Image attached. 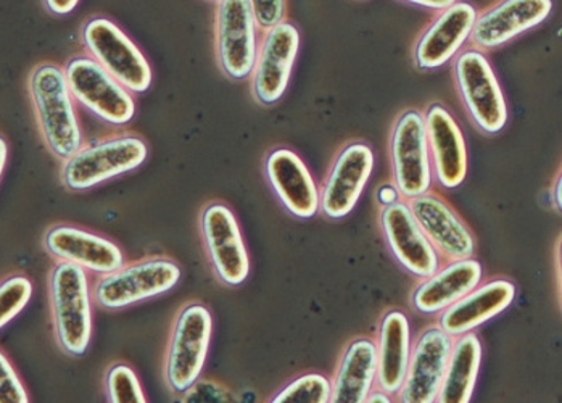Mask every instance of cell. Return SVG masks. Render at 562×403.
Wrapping results in <instances>:
<instances>
[{"label":"cell","mask_w":562,"mask_h":403,"mask_svg":"<svg viewBox=\"0 0 562 403\" xmlns=\"http://www.w3.org/2000/svg\"><path fill=\"white\" fill-rule=\"evenodd\" d=\"M265 173L272 191L291 215L300 220L318 215V184L294 150H272L265 161Z\"/></svg>","instance_id":"obj_21"},{"label":"cell","mask_w":562,"mask_h":403,"mask_svg":"<svg viewBox=\"0 0 562 403\" xmlns=\"http://www.w3.org/2000/svg\"><path fill=\"white\" fill-rule=\"evenodd\" d=\"M76 103L113 126H124L136 116L133 92L113 78L91 55H76L64 65Z\"/></svg>","instance_id":"obj_8"},{"label":"cell","mask_w":562,"mask_h":403,"mask_svg":"<svg viewBox=\"0 0 562 403\" xmlns=\"http://www.w3.org/2000/svg\"><path fill=\"white\" fill-rule=\"evenodd\" d=\"M554 0H496L475 16L469 43L474 49L492 52L520 34L540 26L553 12Z\"/></svg>","instance_id":"obj_15"},{"label":"cell","mask_w":562,"mask_h":403,"mask_svg":"<svg viewBox=\"0 0 562 403\" xmlns=\"http://www.w3.org/2000/svg\"><path fill=\"white\" fill-rule=\"evenodd\" d=\"M33 292V281L23 275H12L0 281V329L26 309Z\"/></svg>","instance_id":"obj_29"},{"label":"cell","mask_w":562,"mask_h":403,"mask_svg":"<svg viewBox=\"0 0 562 403\" xmlns=\"http://www.w3.org/2000/svg\"><path fill=\"white\" fill-rule=\"evenodd\" d=\"M374 150L363 141L345 144L319 189V212L329 220L350 215L374 171Z\"/></svg>","instance_id":"obj_13"},{"label":"cell","mask_w":562,"mask_h":403,"mask_svg":"<svg viewBox=\"0 0 562 403\" xmlns=\"http://www.w3.org/2000/svg\"><path fill=\"white\" fill-rule=\"evenodd\" d=\"M176 260L164 255L144 257L102 275L92 286V301L103 310H123L167 294L181 281Z\"/></svg>","instance_id":"obj_5"},{"label":"cell","mask_w":562,"mask_h":403,"mask_svg":"<svg viewBox=\"0 0 562 403\" xmlns=\"http://www.w3.org/2000/svg\"><path fill=\"white\" fill-rule=\"evenodd\" d=\"M181 399L182 402H233L234 395L218 382L199 378Z\"/></svg>","instance_id":"obj_31"},{"label":"cell","mask_w":562,"mask_h":403,"mask_svg":"<svg viewBox=\"0 0 562 403\" xmlns=\"http://www.w3.org/2000/svg\"><path fill=\"white\" fill-rule=\"evenodd\" d=\"M44 249L57 261L78 265L88 273H112L126 264L123 250L113 240L85 227L55 225L44 234Z\"/></svg>","instance_id":"obj_19"},{"label":"cell","mask_w":562,"mask_h":403,"mask_svg":"<svg viewBox=\"0 0 562 403\" xmlns=\"http://www.w3.org/2000/svg\"><path fill=\"white\" fill-rule=\"evenodd\" d=\"M453 81L472 125L487 136L505 130L508 103L485 52H460L453 58Z\"/></svg>","instance_id":"obj_6"},{"label":"cell","mask_w":562,"mask_h":403,"mask_svg":"<svg viewBox=\"0 0 562 403\" xmlns=\"http://www.w3.org/2000/svg\"><path fill=\"white\" fill-rule=\"evenodd\" d=\"M482 363V343L474 331L454 337L447 371L437 394L439 403H468L474 395Z\"/></svg>","instance_id":"obj_26"},{"label":"cell","mask_w":562,"mask_h":403,"mask_svg":"<svg viewBox=\"0 0 562 403\" xmlns=\"http://www.w3.org/2000/svg\"><path fill=\"white\" fill-rule=\"evenodd\" d=\"M403 2L413 3V5L424 7V9L440 10L447 9V7L453 5L457 0H403Z\"/></svg>","instance_id":"obj_35"},{"label":"cell","mask_w":562,"mask_h":403,"mask_svg":"<svg viewBox=\"0 0 562 403\" xmlns=\"http://www.w3.org/2000/svg\"><path fill=\"white\" fill-rule=\"evenodd\" d=\"M484 268L474 257L448 261L413 291L412 303L423 315H437L481 284Z\"/></svg>","instance_id":"obj_23"},{"label":"cell","mask_w":562,"mask_h":403,"mask_svg":"<svg viewBox=\"0 0 562 403\" xmlns=\"http://www.w3.org/2000/svg\"><path fill=\"white\" fill-rule=\"evenodd\" d=\"M27 92L47 150L57 160H67L86 143V137L64 67L55 61L34 65L27 76Z\"/></svg>","instance_id":"obj_1"},{"label":"cell","mask_w":562,"mask_h":403,"mask_svg":"<svg viewBox=\"0 0 562 403\" xmlns=\"http://www.w3.org/2000/svg\"><path fill=\"white\" fill-rule=\"evenodd\" d=\"M477 10L464 0L440 10L439 15L417 36L413 60L419 70L432 71L450 64L471 36Z\"/></svg>","instance_id":"obj_18"},{"label":"cell","mask_w":562,"mask_h":403,"mask_svg":"<svg viewBox=\"0 0 562 403\" xmlns=\"http://www.w3.org/2000/svg\"><path fill=\"white\" fill-rule=\"evenodd\" d=\"M379 226L393 258L413 277L424 279L441 267L440 255L424 236L408 202L400 199L379 213Z\"/></svg>","instance_id":"obj_17"},{"label":"cell","mask_w":562,"mask_h":403,"mask_svg":"<svg viewBox=\"0 0 562 403\" xmlns=\"http://www.w3.org/2000/svg\"><path fill=\"white\" fill-rule=\"evenodd\" d=\"M216 2H218V0H216Z\"/></svg>","instance_id":"obj_39"},{"label":"cell","mask_w":562,"mask_h":403,"mask_svg":"<svg viewBox=\"0 0 562 403\" xmlns=\"http://www.w3.org/2000/svg\"><path fill=\"white\" fill-rule=\"evenodd\" d=\"M47 12L55 16L70 15L78 7L79 0H43Z\"/></svg>","instance_id":"obj_33"},{"label":"cell","mask_w":562,"mask_h":403,"mask_svg":"<svg viewBox=\"0 0 562 403\" xmlns=\"http://www.w3.org/2000/svg\"><path fill=\"white\" fill-rule=\"evenodd\" d=\"M299 51L300 31L294 23L284 20L263 31L250 74L251 96L260 105L271 107L284 98Z\"/></svg>","instance_id":"obj_12"},{"label":"cell","mask_w":562,"mask_h":403,"mask_svg":"<svg viewBox=\"0 0 562 403\" xmlns=\"http://www.w3.org/2000/svg\"><path fill=\"white\" fill-rule=\"evenodd\" d=\"M30 395L12 361L0 350V403H27Z\"/></svg>","instance_id":"obj_30"},{"label":"cell","mask_w":562,"mask_h":403,"mask_svg":"<svg viewBox=\"0 0 562 403\" xmlns=\"http://www.w3.org/2000/svg\"><path fill=\"white\" fill-rule=\"evenodd\" d=\"M213 316L209 306L200 302L186 303L172 323L164 378L172 395L181 398L202 378L212 343Z\"/></svg>","instance_id":"obj_4"},{"label":"cell","mask_w":562,"mask_h":403,"mask_svg":"<svg viewBox=\"0 0 562 403\" xmlns=\"http://www.w3.org/2000/svg\"><path fill=\"white\" fill-rule=\"evenodd\" d=\"M392 182L403 201L432 188L434 173L427 147L424 113L408 109L396 116L391 133Z\"/></svg>","instance_id":"obj_9"},{"label":"cell","mask_w":562,"mask_h":403,"mask_svg":"<svg viewBox=\"0 0 562 403\" xmlns=\"http://www.w3.org/2000/svg\"><path fill=\"white\" fill-rule=\"evenodd\" d=\"M454 337L439 325L427 326L417 334L409 355L408 371L402 389L395 395L403 403H432L437 401L441 379Z\"/></svg>","instance_id":"obj_16"},{"label":"cell","mask_w":562,"mask_h":403,"mask_svg":"<svg viewBox=\"0 0 562 403\" xmlns=\"http://www.w3.org/2000/svg\"><path fill=\"white\" fill-rule=\"evenodd\" d=\"M200 236L213 273L229 288H237L250 275V257L239 222L229 205L210 202L200 215Z\"/></svg>","instance_id":"obj_10"},{"label":"cell","mask_w":562,"mask_h":403,"mask_svg":"<svg viewBox=\"0 0 562 403\" xmlns=\"http://www.w3.org/2000/svg\"><path fill=\"white\" fill-rule=\"evenodd\" d=\"M49 303L58 347L70 357H82L92 337V286L88 271L57 261L49 273Z\"/></svg>","instance_id":"obj_2"},{"label":"cell","mask_w":562,"mask_h":403,"mask_svg":"<svg viewBox=\"0 0 562 403\" xmlns=\"http://www.w3.org/2000/svg\"><path fill=\"white\" fill-rule=\"evenodd\" d=\"M148 157V144L139 134L119 133L85 143L61 161L60 178L68 191L85 192L110 179L137 170Z\"/></svg>","instance_id":"obj_3"},{"label":"cell","mask_w":562,"mask_h":403,"mask_svg":"<svg viewBox=\"0 0 562 403\" xmlns=\"http://www.w3.org/2000/svg\"><path fill=\"white\" fill-rule=\"evenodd\" d=\"M7 161H9V143H7L5 136L0 134V178L5 171Z\"/></svg>","instance_id":"obj_36"},{"label":"cell","mask_w":562,"mask_h":403,"mask_svg":"<svg viewBox=\"0 0 562 403\" xmlns=\"http://www.w3.org/2000/svg\"><path fill=\"white\" fill-rule=\"evenodd\" d=\"M88 55L134 94L148 91L154 81L150 64L126 33L105 16H92L81 31Z\"/></svg>","instance_id":"obj_7"},{"label":"cell","mask_w":562,"mask_h":403,"mask_svg":"<svg viewBox=\"0 0 562 403\" xmlns=\"http://www.w3.org/2000/svg\"><path fill=\"white\" fill-rule=\"evenodd\" d=\"M561 192H562V182H561V177H558L557 179V206L558 209H561V199H562V195H561Z\"/></svg>","instance_id":"obj_38"},{"label":"cell","mask_w":562,"mask_h":403,"mask_svg":"<svg viewBox=\"0 0 562 403\" xmlns=\"http://www.w3.org/2000/svg\"><path fill=\"white\" fill-rule=\"evenodd\" d=\"M333 395L330 379L319 373L303 374L289 382L272 403H329Z\"/></svg>","instance_id":"obj_28"},{"label":"cell","mask_w":562,"mask_h":403,"mask_svg":"<svg viewBox=\"0 0 562 403\" xmlns=\"http://www.w3.org/2000/svg\"><path fill=\"white\" fill-rule=\"evenodd\" d=\"M424 123L434 177L441 188H458L468 177V146L463 131L439 102L427 107Z\"/></svg>","instance_id":"obj_20"},{"label":"cell","mask_w":562,"mask_h":403,"mask_svg":"<svg viewBox=\"0 0 562 403\" xmlns=\"http://www.w3.org/2000/svg\"><path fill=\"white\" fill-rule=\"evenodd\" d=\"M409 210L440 258L448 261L474 257L477 239L463 216L439 192L427 191L409 199Z\"/></svg>","instance_id":"obj_14"},{"label":"cell","mask_w":562,"mask_h":403,"mask_svg":"<svg viewBox=\"0 0 562 403\" xmlns=\"http://www.w3.org/2000/svg\"><path fill=\"white\" fill-rule=\"evenodd\" d=\"M375 198H378L379 205L389 206L392 205V203L398 202L402 195H400L395 184L389 182V184H382L381 188L378 189Z\"/></svg>","instance_id":"obj_34"},{"label":"cell","mask_w":562,"mask_h":403,"mask_svg":"<svg viewBox=\"0 0 562 403\" xmlns=\"http://www.w3.org/2000/svg\"><path fill=\"white\" fill-rule=\"evenodd\" d=\"M378 350L369 337H357L345 347L334 373L333 403H363L375 385Z\"/></svg>","instance_id":"obj_25"},{"label":"cell","mask_w":562,"mask_h":403,"mask_svg":"<svg viewBox=\"0 0 562 403\" xmlns=\"http://www.w3.org/2000/svg\"><path fill=\"white\" fill-rule=\"evenodd\" d=\"M367 402H392V395L382 391V389L374 388L371 394L368 395Z\"/></svg>","instance_id":"obj_37"},{"label":"cell","mask_w":562,"mask_h":403,"mask_svg":"<svg viewBox=\"0 0 562 403\" xmlns=\"http://www.w3.org/2000/svg\"><path fill=\"white\" fill-rule=\"evenodd\" d=\"M516 299V284L509 279L496 278L475 286L463 299L440 312L437 325L450 336L471 333L508 310Z\"/></svg>","instance_id":"obj_22"},{"label":"cell","mask_w":562,"mask_h":403,"mask_svg":"<svg viewBox=\"0 0 562 403\" xmlns=\"http://www.w3.org/2000/svg\"><path fill=\"white\" fill-rule=\"evenodd\" d=\"M413 336L408 316L402 310L392 309L382 316L379 325L378 374L375 385L395 398L402 389L408 371Z\"/></svg>","instance_id":"obj_24"},{"label":"cell","mask_w":562,"mask_h":403,"mask_svg":"<svg viewBox=\"0 0 562 403\" xmlns=\"http://www.w3.org/2000/svg\"><path fill=\"white\" fill-rule=\"evenodd\" d=\"M260 30L279 25L288 15V0H250Z\"/></svg>","instance_id":"obj_32"},{"label":"cell","mask_w":562,"mask_h":403,"mask_svg":"<svg viewBox=\"0 0 562 403\" xmlns=\"http://www.w3.org/2000/svg\"><path fill=\"white\" fill-rule=\"evenodd\" d=\"M260 27L250 0H218L215 13V49L220 70L234 81L250 78L260 43Z\"/></svg>","instance_id":"obj_11"},{"label":"cell","mask_w":562,"mask_h":403,"mask_svg":"<svg viewBox=\"0 0 562 403\" xmlns=\"http://www.w3.org/2000/svg\"><path fill=\"white\" fill-rule=\"evenodd\" d=\"M106 401L112 403H146L143 384L136 371L126 363H115L103 378Z\"/></svg>","instance_id":"obj_27"}]
</instances>
